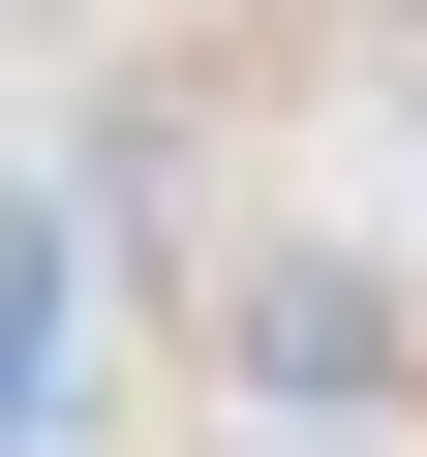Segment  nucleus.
Listing matches in <instances>:
<instances>
[{
    "mask_svg": "<svg viewBox=\"0 0 427 457\" xmlns=\"http://www.w3.org/2000/svg\"><path fill=\"white\" fill-rule=\"evenodd\" d=\"M214 366L336 427V396H397V305H366V275H245V305H214Z\"/></svg>",
    "mask_w": 427,
    "mask_h": 457,
    "instance_id": "obj_1",
    "label": "nucleus"
}]
</instances>
